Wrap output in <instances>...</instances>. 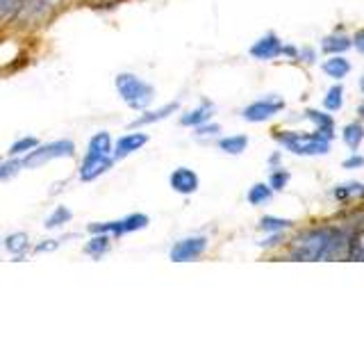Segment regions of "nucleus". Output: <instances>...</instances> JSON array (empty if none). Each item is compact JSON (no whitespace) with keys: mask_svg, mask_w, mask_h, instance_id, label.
Wrapping results in <instances>:
<instances>
[{"mask_svg":"<svg viewBox=\"0 0 364 342\" xmlns=\"http://www.w3.org/2000/svg\"><path fill=\"white\" fill-rule=\"evenodd\" d=\"M346 235L339 228H314L294 239L289 254L294 260H330L341 254Z\"/></svg>","mask_w":364,"mask_h":342,"instance_id":"obj_1","label":"nucleus"},{"mask_svg":"<svg viewBox=\"0 0 364 342\" xmlns=\"http://www.w3.org/2000/svg\"><path fill=\"white\" fill-rule=\"evenodd\" d=\"M112 162H114L112 137L107 133H96L89 140L85 160H82V165H80V178H82L85 182L96 180L100 174H105V171L112 167Z\"/></svg>","mask_w":364,"mask_h":342,"instance_id":"obj_2","label":"nucleus"},{"mask_svg":"<svg viewBox=\"0 0 364 342\" xmlns=\"http://www.w3.org/2000/svg\"><path fill=\"white\" fill-rule=\"evenodd\" d=\"M114 85H117V91H119V96L123 98L125 105L134 112L148 110V105H151L153 98H155L153 85H148L146 80H141L134 73H119L117 80H114Z\"/></svg>","mask_w":364,"mask_h":342,"instance_id":"obj_3","label":"nucleus"},{"mask_svg":"<svg viewBox=\"0 0 364 342\" xmlns=\"http://www.w3.org/2000/svg\"><path fill=\"white\" fill-rule=\"evenodd\" d=\"M276 140L289 148L296 155H323L330 151V140L333 137L326 133H310V135H301V133H278Z\"/></svg>","mask_w":364,"mask_h":342,"instance_id":"obj_4","label":"nucleus"},{"mask_svg":"<svg viewBox=\"0 0 364 342\" xmlns=\"http://www.w3.org/2000/svg\"><path fill=\"white\" fill-rule=\"evenodd\" d=\"M75 155V144L71 140H57L50 144H39L34 146L30 153L21 157V169H32V167H41L50 160H60V157H73Z\"/></svg>","mask_w":364,"mask_h":342,"instance_id":"obj_5","label":"nucleus"},{"mask_svg":"<svg viewBox=\"0 0 364 342\" xmlns=\"http://www.w3.org/2000/svg\"><path fill=\"white\" fill-rule=\"evenodd\" d=\"M146 226H148V217L141 212H132V214L123 217V219H117V222L91 224L89 231L91 233H107L112 237H121V235H128L134 231H141V228H146Z\"/></svg>","mask_w":364,"mask_h":342,"instance_id":"obj_6","label":"nucleus"},{"mask_svg":"<svg viewBox=\"0 0 364 342\" xmlns=\"http://www.w3.org/2000/svg\"><path fill=\"white\" fill-rule=\"evenodd\" d=\"M208 249V237L196 235V237H185L176 242L168 251V258L173 262H189V260H196L205 254Z\"/></svg>","mask_w":364,"mask_h":342,"instance_id":"obj_7","label":"nucleus"},{"mask_svg":"<svg viewBox=\"0 0 364 342\" xmlns=\"http://www.w3.org/2000/svg\"><path fill=\"white\" fill-rule=\"evenodd\" d=\"M284 108V103L280 98H259L255 103H250L248 108H244V119L250 121V123H259V121H267L271 117H276V114Z\"/></svg>","mask_w":364,"mask_h":342,"instance_id":"obj_8","label":"nucleus"},{"mask_svg":"<svg viewBox=\"0 0 364 342\" xmlns=\"http://www.w3.org/2000/svg\"><path fill=\"white\" fill-rule=\"evenodd\" d=\"M148 144V135L146 133H128L117 140V144L112 146V155L114 160H121V157H128L132 153H136L139 148H144Z\"/></svg>","mask_w":364,"mask_h":342,"instance_id":"obj_9","label":"nucleus"},{"mask_svg":"<svg viewBox=\"0 0 364 342\" xmlns=\"http://www.w3.org/2000/svg\"><path fill=\"white\" fill-rule=\"evenodd\" d=\"M282 51H284L282 41L273 32L250 46V55H253L255 60H276V57L282 55Z\"/></svg>","mask_w":364,"mask_h":342,"instance_id":"obj_10","label":"nucleus"},{"mask_svg":"<svg viewBox=\"0 0 364 342\" xmlns=\"http://www.w3.org/2000/svg\"><path fill=\"white\" fill-rule=\"evenodd\" d=\"M171 187H173L178 194H193L198 190V176L196 171H191L187 167H178L173 174L168 176Z\"/></svg>","mask_w":364,"mask_h":342,"instance_id":"obj_11","label":"nucleus"},{"mask_svg":"<svg viewBox=\"0 0 364 342\" xmlns=\"http://www.w3.org/2000/svg\"><path fill=\"white\" fill-rule=\"evenodd\" d=\"M112 249V235L107 233H94V237L85 244V254L91 258H102Z\"/></svg>","mask_w":364,"mask_h":342,"instance_id":"obj_12","label":"nucleus"},{"mask_svg":"<svg viewBox=\"0 0 364 342\" xmlns=\"http://www.w3.org/2000/svg\"><path fill=\"white\" fill-rule=\"evenodd\" d=\"M210 119H212V105H210V103H203L200 108L191 110V112H187V114H182L180 123H182V125H189V128H198V125L208 123Z\"/></svg>","mask_w":364,"mask_h":342,"instance_id":"obj_13","label":"nucleus"},{"mask_svg":"<svg viewBox=\"0 0 364 342\" xmlns=\"http://www.w3.org/2000/svg\"><path fill=\"white\" fill-rule=\"evenodd\" d=\"M178 110V103H168V105L159 108V110H151V112H144L141 117H136L132 121V128H139V125H148V123H155V121H162L166 119L168 114H173Z\"/></svg>","mask_w":364,"mask_h":342,"instance_id":"obj_14","label":"nucleus"},{"mask_svg":"<svg viewBox=\"0 0 364 342\" xmlns=\"http://www.w3.org/2000/svg\"><path fill=\"white\" fill-rule=\"evenodd\" d=\"M248 146V137L246 135H230V137H223V140L219 142V148L230 155H239L244 153Z\"/></svg>","mask_w":364,"mask_h":342,"instance_id":"obj_15","label":"nucleus"},{"mask_svg":"<svg viewBox=\"0 0 364 342\" xmlns=\"http://www.w3.org/2000/svg\"><path fill=\"white\" fill-rule=\"evenodd\" d=\"M323 71L330 76V78H335V80H341L348 71H350V62L344 60V57H330V60L323 64Z\"/></svg>","mask_w":364,"mask_h":342,"instance_id":"obj_16","label":"nucleus"},{"mask_svg":"<svg viewBox=\"0 0 364 342\" xmlns=\"http://www.w3.org/2000/svg\"><path fill=\"white\" fill-rule=\"evenodd\" d=\"M5 247H7V251L11 256H23L30 249V237L26 233H11L5 239Z\"/></svg>","mask_w":364,"mask_h":342,"instance_id":"obj_17","label":"nucleus"},{"mask_svg":"<svg viewBox=\"0 0 364 342\" xmlns=\"http://www.w3.org/2000/svg\"><path fill=\"white\" fill-rule=\"evenodd\" d=\"M305 117H307V119H312V121L318 125V133H326V135L333 137V128H335L333 117H328V114H321V112H316V110H307V112H305Z\"/></svg>","mask_w":364,"mask_h":342,"instance_id":"obj_18","label":"nucleus"},{"mask_svg":"<svg viewBox=\"0 0 364 342\" xmlns=\"http://www.w3.org/2000/svg\"><path fill=\"white\" fill-rule=\"evenodd\" d=\"M353 46V41L348 37H344V34H333V37H328L323 41V51L326 53H341V51H348Z\"/></svg>","mask_w":364,"mask_h":342,"instance_id":"obj_19","label":"nucleus"},{"mask_svg":"<svg viewBox=\"0 0 364 342\" xmlns=\"http://www.w3.org/2000/svg\"><path fill=\"white\" fill-rule=\"evenodd\" d=\"M273 190L269 185H264V182H257V185H253L248 190V203L253 205H259V203H267L271 199Z\"/></svg>","mask_w":364,"mask_h":342,"instance_id":"obj_20","label":"nucleus"},{"mask_svg":"<svg viewBox=\"0 0 364 342\" xmlns=\"http://www.w3.org/2000/svg\"><path fill=\"white\" fill-rule=\"evenodd\" d=\"M71 217H73V212L68 208H64V205H60V208H55L48 214V219H46V228H60L62 224L71 222Z\"/></svg>","mask_w":364,"mask_h":342,"instance_id":"obj_21","label":"nucleus"},{"mask_svg":"<svg viewBox=\"0 0 364 342\" xmlns=\"http://www.w3.org/2000/svg\"><path fill=\"white\" fill-rule=\"evenodd\" d=\"M291 222L289 219H280V217H262L259 222V228L267 233H278V231H284V228H289Z\"/></svg>","mask_w":364,"mask_h":342,"instance_id":"obj_22","label":"nucleus"},{"mask_svg":"<svg viewBox=\"0 0 364 342\" xmlns=\"http://www.w3.org/2000/svg\"><path fill=\"white\" fill-rule=\"evenodd\" d=\"M362 140H364V128H362V125L360 123H348L346 130H344V142L350 148H358Z\"/></svg>","mask_w":364,"mask_h":342,"instance_id":"obj_23","label":"nucleus"},{"mask_svg":"<svg viewBox=\"0 0 364 342\" xmlns=\"http://www.w3.org/2000/svg\"><path fill=\"white\" fill-rule=\"evenodd\" d=\"M34 146H39V142L34 140V137H21V140H16L14 144H11L9 155H26L32 151Z\"/></svg>","mask_w":364,"mask_h":342,"instance_id":"obj_24","label":"nucleus"},{"mask_svg":"<svg viewBox=\"0 0 364 342\" xmlns=\"http://www.w3.org/2000/svg\"><path fill=\"white\" fill-rule=\"evenodd\" d=\"M341 94H344V89H341L339 85L333 87V89H328V94L323 98V105H326L328 112H335V110L341 108Z\"/></svg>","mask_w":364,"mask_h":342,"instance_id":"obj_25","label":"nucleus"},{"mask_svg":"<svg viewBox=\"0 0 364 342\" xmlns=\"http://www.w3.org/2000/svg\"><path fill=\"white\" fill-rule=\"evenodd\" d=\"M289 182V174L284 169H276L271 174V180H269V187L271 190H276V192H280V190H284V185Z\"/></svg>","mask_w":364,"mask_h":342,"instance_id":"obj_26","label":"nucleus"},{"mask_svg":"<svg viewBox=\"0 0 364 342\" xmlns=\"http://www.w3.org/2000/svg\"><path fill=\"white\" fill-rule=\"evenodd\" d=\"M18 169H21V160H9V162H3L0 165V180L14 176Z\"/></svg>","mask_w":364,"mask_h":342,"instance_id":"obj_27","label":"nucleus"},{"mask_svg":"<svg viewBox=\"0 0 364 342\" xmlns=\"http://www.w3.org/2000/svg\"><path fill=\"white\" fill-rule=\"evenodd\" d=\"M353 192H364V187L358 185V182H350V185H341L339 190H335V197L337 199H348Z\"/></svg>","mask_w":364,"mask_h":342,"instance_id":"obj_28","label":"nucleus"},{"mask_svg":"<svg viewBox=\"0 0 364 342\" xmlns=\"http://www.w3.org/2000/svg\"><path fill=\"white\" fill-rule=\"evenodd\" d=\"M23 3H26V0H0V9H3V11H14Z\"/></svg>","mask_w":364,"mask_h":342,"instance_id":"obj_29","label":"nucleus"},{"mask_svg":"<svg viewBox=\"0 0 364 342\" xmlns=\"http://www.w3.org/2000/svg\"><path fill=\"white\" fill-rule=\"evenodd\" d=\"M362 165H364V157L362 155H353V157H348L346 162H344L346 169H355V167H362Z\"/></svg>","mask_w":364,"mask_h":342,"instance_id":"obj_30","label":"nucleus"},{"mask_svg":"<svg viewBox=\"0 0 364 342\" xmlns=\"http://www.w3.org/2000/svg\"><path fill=\"white\" fill-rule=\"evenodd\" d=\"M214 133H219V125H198L196 128V135H214Z\"/></svg>","mask_w":364,"mask_h":342,"instance_id":"obj_31","label":"nucleus"},{"mask_svg":"<svg viewBox=\"0 0 364 342\" xmlns=\"http://www.w3.org/2000/svg\"><path fill=\"white\" fill-rule=\"evenodd\" d=\"M53 249H57V239H48V244H39L37 249V254H41V251H53Z\"/></svg>","mask_w":364,"mask_h":342,"instance_id":"obj_32","label":"nucleus"},{"mask_svg":"<svg viewBox=\"0 0 364 342\" xmlns=\"http://www.w3.org/2000/svg\"><path fill=\"white\" fill-rule=\"evenodd\" d=\"M353 43H355V48H358L360 53H364V32H358V34H355V39H353Z\"/></svg>","mask_w":364,"mask_h":342,"instance_id":"obj_33","label":"nucleus"},{"mask_svg":"<svg viewBox=\"0 0 364 342\" xmlns=\"http://www.w3.org/2000/svg\"><path fill=\"white\" fill-rule=\"evenodd\" d=\"M360 117H362V119H364V105H362V108H360Z\"/></svg>","mask_w":364,"mask_h":342,"instance_id":"obj_34","label":"nucleus"},{"mask_svg":"<svg viewBox=\"0 0 364 342\" xmlns=\"http://www.w3.org/2000/svg\"><path fill=\"white\" fill-rule=\"evenodd\" d=\"M362 89H364V80H362Z\"/></svg>","mask_w":364,"mask_h":342,"instance_id":"obj_35","label":"nucleus"}]
</instances>
